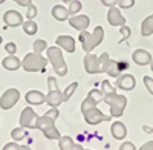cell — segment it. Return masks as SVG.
<instances>
[{
  "mask_svg": "<svg viewBox=\"0 0 153 150\" xmlns=\"http://www.w3.org/2000/svg\"><path fill=\"white\" fill-rule=\"evenodd\" d=\"M58 117V110L57 107H52L51 110H48L43 117H38L35 121V129H40L46 138L49 140H60V132L55 129L54 121Z\"/></svg>",
  "mask_w": 153,
  "mask_h": 150,
  "instance_id": "1",
  "label": "cell"
},
{
  "mask_svg": "<svg viewBox=\"0 0 153 150\" xmlns=\"http://www.w3.org/2000/svg\"><path fill=\"white\" fill-rule=\"evenodd\" d=\"M104 103L110 106V117H121L124 114V109L127 104V98L124 95H118L117 92L104 94Z\"/></svg>",
  "mask_w": 153,
  "mask_h": 150,
  "instance_id": "2",
  "label": "cell"
},
{
  "mask_svg": "<svg viewBox=\"0 0 153 150\" xmlns=\"http://www.w3.org/2000/svg\"><path fill=\"white\" fill-rule=\"evenodd\" d=\"M103 39H104V32H103L101 26H97L94 34H89L86 31H81V34H80V42L83 43V48L86 52H91L97 45L103 42Z\"/></svg>",
  "mask_w": 153,
  "mask_h": 150,
  "instance_id": "3",
  "label": "cell"
},
{
  "mask_svg": "<svg viewBox=\"0 0 153 150\" xmlns=\"http://www.w3.org/2000/svg\"><path fill=\"white\" fill-rule=\"evenodd\" d=\"M46 63L48 61L40 54L32 52V54H28L26 57L23 58L22 66H23V69L26 72H38V71H45Z\"/></svg>",
  "mask_w": 153,
  "mask_h": 150,
  "instance_id": "4",
  "label": "cell"
},
{
  "mask_svg": "<svg viewBox=\"0 0 153 150\" xmlns=\"http://www.w3.org/2000/svg\"><path fill=\"white\" fill-rule=\"evenodd\" d=\"M109 60V54L104 52L100 58H97L94 54H87L84 58V68L89 74H98V72H103V66L104 63Z\"/></svg>",
  "mask_w": 153,
  "mask_h": 150,
  "instance_id": "5",
  "label": "cell"
},
{
  "mask_svg": "<svg viewBox=\"0 0 153 150\" xmlns=\"http://www.w3.org/2000/svg\"><path fill=\"white\" fill-rule=\"evenodd\" d=\"M46 51H48L49 60L52 61V66H54L55 72H57L58 75H66V74H68V66H66L65 60H63V57H61V51H60L58 48H55V46L48 48Z\"/></svg>",
  "mask_w": 153,
  "mask_h": 150,
  "instance_id": "6",
  "label": "cell"
},
{
  "mask_svg": "<svg viewBox=\"0 0 153 150\" xmlns=\"http://www.w3.org/2000/svg\"><path fill=\"white\" fill-rule=\"evenodd\" d=\"M48 84H49V94L46 95V103L51 107H57L60 103H63V94L58 91V84L54 77L48 78Z\"/></svg>",
  "mask_w": 153,
  "mask_h": 150,
  "instance_id": "7",
  "label": "cell"
},
{
  "mask_svg": "<svg viewBox=\"0 0 153 150\" xmlns=\"http://www.w3.org/2000/svg\"><path fill=\"white\" fill-rule=\"evenodd\" d=\"M19 100H20V92L16 87H9V89H6L3 92L2 98H0V107L3 110H9L17 104Z\"/></svg>",
  "mask_w": 153,
  "mask_h": 150,
  "instance_id": "8",
  "label": "cell"
},
{
  "mask_svg": "<svg viewBox=\"0 0 153 150\" xmlns=\"http://www.w3.org/2000/svg\"><path fill=\"white\" fill-rule=\"evenodd\" d=\"M103 92L101 91H98V89H94V91H91L89 92V95H87V98L83 101V104H81V112L84 114V112H87L89 109H94V107H97V104L100 103V101H103Z\"/></svg>",
  "mask_w": 153,
  "mask_h": 150,
  "instance_id": "9",
  "label": "cell"
},
{
  "mask_svg": "<svg viewBox=\"0 0 153 150\" xmlns=\"http://www.w3.org/2000/svg\"><path fill=\"white\" fill-rule=\"evenodd\" d=\"M37 114L32 110V107L23 109L22 115H20V127L25 129H35V121H37Z\"/></svg>",
  "mask_w": 153,
  "mask_h": 150,
  "instance_id": "10",
  "label": "cell"
},
{
  "mask_svg": "<svg viewBox=\"0 0 153 150\" xmlns=\"http://www.w3.org/2000/svg\"><path fill=\"white\" fill-rule=\"evenodd\" d=\"M84 120L89 123V124H98V123H101V121H109L112 117L110 115H104L101 110H98L97 107H94V109H89L87 112H84Z\"/></svg>",
  "mask_w": 153,
  "mask_h": 150,
  "instance_id": "11",
  "label": "cell"
},
{
  "mask_svg": "<svg viewBox=\"0 0 153 150\" xmlns=\"http://www.w3.org/2000/svg\"><path fill=\"white\" fill-rule=\"evenodd\" d=\"M3 22L8 28H16V26H20L23 25V17L19 11H14V9H9L3 14Z\"/></svg>",
  "mask_w": 153,
  "mask_h": 150,
  "instance_id": "12",
  "label": "cell"
},
{
  "mask_svg": "<svg viewBox=\"0 0 153 150\" xmlns=\"http://www.w3.org/2000/svg\"><path fill=\"white\" fill-rule=\"evenodd\" d=\"M107 20L110 25H113V26H124L126 25V19L121 16V12L117 6H112L107 12Z\"/></svg>",
  "mask_w": 153,
  "mask_h": 150,
  "instance_id": "13",
  "label": "cell"
},
{
  "mask_svg": "<svg viewBox=\"0 0 153 150\" xmlns=\"http://www.w3.org/2000/svg\"><path fill=\"white\" fill-rule=\"evenodd\" d=\"M133 61L139 66H146V65L152 63V55L147 51H144V49H136L133 52Z\"/></svg>",
  "mask_w": 153,
  "mask_h": 150,
  "instance_id": "14",
  "label": "cell"
},
{
  "mask_svg": "<svg viewBox=\"0 0 153 150\" xmlns=\"http://www.w3.org/2000/svg\"><path fill=\"white\" fill-rule=\"evenodd\" d=\"M69 23L76 31H86V28L89 26V17L87 16H74L69 20Z\"/></svg>",
  "mask_w": 153,
  "mask_h": 150,
  "instance_id": "15",
  "label": "cell"
},
{
  "mask_svg": "<svg viewBox=\"0 0 153 150\" xmlns=\"http://www.w3.org/2000/svg\"><path fill=\"white\" fill-rule=\"evenodd\" d=\"M117 84H118L120 89H124V91H132L133 87H135V78L132 77V75H129V74H124V75H121V77L118 78Z\"/></svg>",
  "mask_w": 153,
  "mask_h": 150,
  "instance_id": "16",
  "label": "cell"
},
{
  "mask_svg": "<svg viewBox=\"0 0 153 150\" xmlns=\"http://www.w3.org/2000/svg\"><path fill=\"white\" fill-rule=\"evenodd\" d=\"M57 45L61 46L63 49H66L68 52H74L75 51V40L71 35H60L57 39Z\"/></svg>",
  "mask_w": 153,
  "mask_h": 150,
  "instance_id": "17",
  "label": "cell"
},
{
  "mask_svg": "<svg viewBox=\"0 0 153 150\" xmlns=\"http://www.w3.org/2000/svg\"><path fill=\"white\" fill-rule=\"evenodd\" d=\"M2 65H3V68H5L6 71H17V69L22 66V61H20L16 55H8V57L3 58Z\"/></svg>",
  "mask_w": 153,
  "mask_h": 150,
  "instance_id": "18",
  "label": "cell"
},
{
  "mask_svg": "<svg viewBox=\"0 0 153 150\" xmlns=\"http://www.w3.org/2000/svg\"><path fill=\"white\" fill-rule=\"evenodd\" d=\"M110 132H112V136L115 140H123L124 136L127 135V129L123 123L117 121V123H113L112 124V127H110Z\"/></svg>",
  "mask_w": 153,
  "mask_h": 150,
  "instance_id": "19",
  "label": "cell"
},
{
  "mask_svg": "<svg viewBox=\"0 0 153 150\" xmlns=\"http://www.w3.org/2000/svg\"><path fill=\"white\" fill-rule=\"evenodd\" d=\"M26 101L29 104H34V106H38V104H43L46 101V97L42 94V92H38V91H31L26 94Z\"/></svg>",
  "mask_w": 153,
  "mask_h": 150,
  "instance_id": "20",
  "label": "cell"
},
{
  "mask_svg": "<svg viewBox=\"0 0 153 150\" xmlns=\"http://www.w3.org/2000/svg\"><path fill=\"white\" fill-rule=\"evenodd\" d=\"M103 72H107L112 77H118L120 72H121V68H120V63L117 61H112V60H107L104 66H103Z\"/></svg>",
  "mask_w": 153,
  "mask_h": 150,
  "instance_id": "21",
  "label": "cell"
},
{
  "mask_svg": "<svg viewBox=\"0 0 153 150\" xmlns=\"http://www.w3.org/2000/svg\"><path fill=\"white\" fill-rule=\"evenodd\" d=\"M52 16H54V19H57L60 22H65L69 17V11L65 6H61V5H55L52 8Z\"/></svg>",
  "mask_w": 153,
  "mask_h": 150,
  "instance_id": "22",
  "label": "cell"
},
{
  "mask_svg": "<svg viewBox=\"0 0 153 150\" xmlns=\"http://www.w3.org/2000/svg\"><path fill=\"white\" fill-rule=\"evenodd\" d=\"M60 149L61 150H80L81 147L76 146L69 136H63V138H60Z\"/></svg>",
  "mask_w": 153,
  "mask_h": 150,
  "instance_id": "23",
  "label": "cell"
},
{
  "mask_svg": "<svg viewBox=\"0 0 153 150\" xmlns=\"http://www.w3.org/2000/svg\"><path fill=\"white\" fill-rule=\"evenodd\" d=\"M141 34H143L144 37H149L150 34H153V16H149V17L143 22Z\"/></svg>",
  "mask_w": 153,
  "mask_h": 150,
  "instance_id": "24",
  "label": "cell"
},
{
  "mask_svg": "<svg viewBox=\"0 0 153 150\" xmlns=\"http://www.w3.org/2000/svg\"><path fill=\"white\" fill-rule=\"evenodd\" d=\"M22 26H23V31L25 32H26L28 35H34L35 32H37V23L34 22V20H26V22H23V25H22Z\"/></svg>",
  "mask_w": 153,
  "mask_h": 150,
  "instance_id": "25",
  "label": "cell"
},
{
  "mask_svg": "<svg viewBox=\"0 0 153 150\" xmlns=\"http://www.w3.org/2000/svg\"><path fill=\"white\" fill-rule=\"evenodd\" d=\"M26 135L28 133H26V129L25 127H16V129H12V132H11V136H12L14 141H22Z\"/></svg>",
  "mask_w": 153,
  "mask_h": 150,
  "instance_id": "26",
  "label": "cell"
},
{
  "mask_svg": "<svg viewBox=\"0 0 153 150\" xmlns=\"http://www.w3.org/2000/svg\"><path fill=\"white\" fill-rule=\"evenodd\" d=\"M76 87H78V83H76V81H74L72 84H69V86L66 87V91L63 92V101H68V100L71 98V95L75 92Z\"/></svg>",
  "mask_w": 153,
  "mask_h": 150,
  "instance_id": "27",
  "label": "cell"
},
{
  "mask_svg": "<svg viewBox=\"0 0 153 150\" xmlns=\"http://www.w3.org/2000/svg\"><path fill=\"white\" fill-rule=\"evenodd\" d=\"M81 2L80 0H72V2H69V16H74V14H76L80 9H81Z\"/></svg>",
  "mask_w": 153,
  "mask_h": 150,
  "instance_id": "28",
  "label": "cell"
},
{
  "mask_svg": "<svg viewBox=\"0 0 153 150\" xmlns=\"http://www.w3.org/2000/svg\"><path fill=\"white\" fill-rule=\"evenodd\" d=\"M45 49H48V45H46V42L45 40H35L34 42V52H37V54H42Z\"/></svg>",
  "mask_w": 153,
  "mask_h": 150,
  "instance_id": "29",
  "label": "cell"
},
{
  "mask_svg": "<svg viewBox=\"0 0 153 150\" xmlns=\"http://www.w3.org/2000/svg\"><path fill=\"white\" fill-rule=\"evenodd\" d=\"M117 5L120 8H132L135 5V0H117Z\"/></svg>",
  "mask_w": 153,
  "mask_h": 150,
  "instance_id": "30",
  "label": "cell"
},
{
  "mask_svg": "<svg viewBox=\"0 0 153 150\" xmlns=\"http://www.w3.org/2000/svg\"><path fill=\"white\" fill-rule=\"evenodd\" d=\"M5 51L9 54V55H16V52H17V46H16V43H6V46H5Z\"/></svg>",
  "mask_w": 153,
  "mask_h": 150,
  "instance_id": "31",
  "label": "cell"
},
{
  "mask_svg": "<svg viewBox=\"0 0 153 150\" xmlns=\"http://www.w3.org/2000/svg\"><path fill=\"white\" fill-rule=\"evenodd\" d=\"M26 16H28V20H32V19L37 16V8H35L34 5H29V6H28V14H26Z\"/></svg>",
  "mask_w": 153,
  "mask_h": 150,
  "instance_id": "32",
  "label": "cell"
},
{
  "mask_svg": "<svg viewBox=\"0 0 153 150\" xmlns=\"http://www.w3.org/2000/svg\"><path fill=\"white\" fill-rule=\"evenodd\" d=\"M121 34H123V40L121 42H124V40H127V39H129V37H130V29L129 28H127L126 26V25H124V26H121Z\"/></svg>",
  "mask_w": 153,
  "mask_h": 150,
  "instance_id": "33",
  "label": "cell"
},
{
  "mask_svg": "<svg viewBox=\"0 0 153 150\" xmlns=\"http://www.w3.org/2000/svg\"><path fill=\"white\" fill-rule=\"evenodd\" d=\"M144 83H146V86H147L149 92L153 95V80H152L150 77H144Z\"/></svg>",
  "mask_w": 153,
  "mask_h": 150,
  "instance_id": "34",
  "label": "cell"
},
{
  "mask_svg": "<svg viewBox=\"0 0 153 150\" xmlns=\"http://www.w3.org/2000/svg\"><path fill=\"white\" fill-rule=\"evenodd\" d=\"M3 150H20V146L17 143H8V144H5Z\"/></svg>",
  "mask_w": 153,
  "mask_h": 150,
  "instance_id": "35",
  "label": "cell"
},
{
  "mask_svg": "<svg viewBox=\"0 0 153 150\" xmlns=\"http://www.w3.org/2000/svg\"><path fill=\"white\" fill-rule=\"evenodd\" d=\"M120 150H135V146L132 144V143H123L121 144V147H120Z\"/></svg>",
  "mask_w": 153,
  "mask_h": 150,
  "instance_id": "36",
  "label": "cell"
},
{
  "mask_svg": "<svg viewBox=\"0 0 153 150\" xmlns=\"http://www.w3.org/2000/svg\"><path fill=\"white\" fill-rule=\"evenodd\" d=\"M16 3H19L20 6H29V5H32V0H14Z\"/></svg>",
  "mask_w": 153,
  "mask_h": 150,
  "instance_id": "37",
  "label": "cell"
},
{
  "mask_svg": "<svg viewBox=\"0 0 153 150\" xmlns=\"http://www.w3.org/2000/svg\"><path fill=\"white\" fill-rule=\"evenodd\" d=\"M103 87H104V92H107V94L115 92V91H113V87L110 86V83H109V81H103Z\"/></svg>",
  "mask_w": 153,
  "mask_h": 150,
  "instance_id": "38",
  "label": "cell"
},
{
  "mask_svg": "<svg viewBox=\"0 0 153 150\" xmlns=\"http://www.w3.org/2000/svg\"><path fill=\"white\" fill-rule=\"evenodd\" d=\"M101 3L106 5V6H109V8H112V6L117 5V0H101Z\"/></svg>",
  "mask_w": 153,
  "mask_h": 150,
  "instance_id": "39",
  "label": "cell"
},
{
  "mask_svg": "<svg viewBox=\"0 0 153 150\" xmlns=\"http://www.w3.org/2000/svg\"><path fill=\"white\" fill-rule=\"evenodd\" d=\"M139 150H153V141H149V143H146Z\"/></svg>",
  "mask_w": 153,
  "mask_h": 150,
  "instance_id": "40",
  "label": "cell"
},
{
  "mask_svg": "<svg viewBox=\"0 0 153 150\" xmlns=\"http://www.w3.org/2000/svg\"><path fill=\"white\" fill-rule=\"evenodd\" d=\"M143 130H144V132H147V133H152V132H153V129H150V127H147V126H144V127H143Z\"/></svg>",
  "mask_w": 153,
  "mask_h": 150,
  "instance_id": "41",
  "label": "cell"
},
{
  "mask_svg": "<svg viewBox=\"0 0 153 150\" xmlns=\"http://www.w3.org/2000/svg\"><path fill=\"white\" fill-rule=\"evenodd\" d=\"M20 150H31V149L26 147V146H20Z\"/></svg>",
  "mask_w": 153,
  "mask_h": 150,
  "instance_id": "42",
  "label": "cell"
},
{
  "mask_svg": "<svg viewBox=\"0 0 153 150\" xmlns=\"http://www.w3.org/2000/svg\"><path fill=\"white\" fill-rule=\"evenodd\" d=\"M63 2H72V0H63Z\"/></svg>",
  "mask_w": 153,
  "mask_h": 150,
  "instance_id": "43",
  "label": "cell"
},
{
  "mask_svg": "<svg viewBox=\"0 0 153 150\" xmlns=\"http://www.w3.org/2000/svg\"><path fill=\"white\" fill-rule=\"evenodd\" d=\"M3 2H5V0H0V5H2V3H3Z\"/></svg>",
  "mask_w": 153,
  "mask_h": 150,
  "instance_id": "44",
  "label": "cell"
},
{
  "mask_svg": "<svg viewBox=\"0 0 153 150\" xmlns=\"http://www.w3.org/2000/svg\"><path fill=\"white\" fill-rule=\"evenodd\" d=\"M0 43H2V37H0Z\"/></svg>",
  "mask_w": 153,
  "mask_h": 150,
  "instance_id": "45",
  "label": "cell"
},
{
  "mask_svg": "<svg viewBox=\"0 0 153 150\" xmlns=\"http://www.w3.org/2000/svg\"><path fill=\"white\" fill-rule=\"evenodd\" d=\"M152 71H153V63H152Z\"/></svg>",
  "mask_w": 153,
  "mask_h": 150,
  "instance_id": "46",
  "label": "cell"
},
{
  "mask_svg": "<svg viewBox=\"0 0 153 150\" xmlns=\"http://www.w3.org/2000/svg\"><path fill=\"white\" fill-rule=\"evenodd\" d=\"M80 150H86V149H83V147H81V149H80Z\"/></svg>",
  "mask_w": 153,
  "mask_h": 150,
  "instance_id": "47",
  "label": "cell"
}]
</instances>
